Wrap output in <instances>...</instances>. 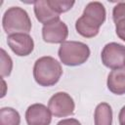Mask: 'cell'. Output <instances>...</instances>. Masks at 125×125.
I'll return each mask as SVG.
<instances>
[{
    "label": "cell",
    "mask_w": 125,
    "mask_h": 125,
    "mask_svg": "<svg viewBox=\"0 0 125 125\" xmlns=\"http://www.w3.org/2000/svg\"><path fill=\"white\" fill-rule=\"evenodd\" d=\"M105 21V9L100 2H90L84 9L83 15L76 21L77 32L86 38H92L99 33L100 26Z\"/></svg>",
    "instance_id": "1"
},
{
    "label": "cell",
    "mask_w": 125,
    "mask_h": 125,
    "mask_svg": "<svg viewBox=\"0 0 125 125\" xmlns=\"http://www.w3.org/2000/svg\"><path fill=\"white\" fill-rule=\"evenodd\" d=\"M62 74V69L61 63L52 57H42L34 63L33 76L40 86L49 87L55 85L60 80Z\"/></svg>",
    "instance_id": "2"
},
{
    "label": "cell",
    "mask_w": 125,
    "mask_h": 125,
    "mask_svg": "<svg viewBox=\"0 0 125 125\" xmlns=\"http://www.w3.org/2000/svg\"><path fill=\"white\" fill-rule=\"evenodd\" d=\"M2 25L9 35L16 33H27L31 30V21L25 10L20 7L9 8L2 19Z\"/></svg>",
    "instance_id": "3"
},
{
    "label": "cell",
    "mask_w": 125,
    "mask_h": 125,
    "mask_svg": "<svg viewBox=\"0 0 125 125\" xmlns=\"http://www.w3.org/2000/svg\"><path fill=\"white\" fill-rule=\"evenodd\" d=\"M59 58L61 62L69 66H76L84 63L89 56V47L78 41H64L59 48Z\"/></svg>",
    "instance_id": "4"
},
{
    "label": "cell",
    "mask_w": 125,
    "mask_h": 125,
    "mask_svg": "<svg viewBox=\"0 0 125 125\" xmlns=\"http://www.w3.org/2000/svg\"><path fill=\"white\" fill-rule=\"evenodd\" d=\"M103 63L111 69L122 68L125 66V46L111 42L106 44L102 51Z\"/></svg>",
    "instance_id": "5"
},
{
    "label": "cell",
    "mask_w": 125,
    "mask_h": 125,
    "mask_svg": "<svg viewBox=\"0 0 125 125\" xmlns=\"http://www.w3.org/2000/svg\"><path fill=\"white\" fill-rule=\"evenodd\" d=\"M73 99L64 92H59L51 97L48 103V108L56 117H65L71 115L74 111Z\"/></svg>",
    "instance_id": "6"
},
{
    "label": "cell",
    "mask_w": 125,
    "mask_h": 125,
    "mask_svg": "<svg viewBox=\"0 0 125 125\" xmlns=\"http://www.w3.org/2000/svg\"><path fill=\"white\" fill-rule=\"evenodd\" d=\"M67 35L68 28L61 20H57L43 25L42 37L47 43H63Z\"/></svg>",
    "instance_id": "7"
},
{
    "label": "cell",
    "mask_w": 125,
    "mask_h": 125,
    "mask_svg": "<svg viewBox=\"0 0 125 125\" xmlns=\"http://www.w3.org/2000/svg\"><path fill=\"white\" fill-rule=\"evenodd\" d=\"M8 45L11 50L20 57L28 56L34 48V42L27 33H16L8 36Z\"/></svg>",
    "instance_id": "8"
},
{
    "label": "cell",
    "mask_w": 125,
    "mask_h": 125,
    "mask_svg": "<svg viewBox=\"0 0 125 125\" xmlns=\"http://www.w3.org/2000/svg\"><path fill=\"white\" fill-rule=\"evenodd\" d=\"M25 120L28 125H50L51 111L42 104H31L26 109Z\"/></svg>",
    "instance_id": "9"
},
{
    "label": "cell",
    "mask_w": 125,
    "mask_h": 125,
    "mask_svg": "<svg viewBox=\"0 0 125 125\" xmlns=\"http://www.w3.org/2000/svg\"><path fill=\"white\" fill-rule=\"evenodd\" d=\"M34 14L36 19L43 24H47L54 21L60 20V15L57 14L49 5L48 0H39L33 2Z\"/></svg>",
    "instance_id": "10"
},
{
    "label": "cell",
    "mask_w": 125,
    "mask_h": 125,
    "mask_svg": "<svg viewBox=\"0 0 125 125\" xmlns=\"http://www.w3.org/2000/svg\"><path fill=\"white\" fill-rule=\"evenodd\" d=\"M107 88L115 95L125 94V68L112 69L107 76Z\"/></svg>",
    "instance_id": "11"
},
{
    "label": "cell",
    "mask_w": 125,
    "mask_h": 125,
    "mask_svg": "<svg viewBox=\"0 0 125 125\" xmlns=\"http://www.w3.org/2000/svg\"><path fill=\"white\" fill-rule=\"evenodd\" d=\"M112 18L115 23V30L117 36L125 41V2H119L114 6L112 11Z\"/></svg>",
    "instance_id": "12"
},
{
    "label": "cell",
    "mask_w": 125,
    "mask_h": 125,
    "mask_svg": "<svg viewBox=\"0 0 125 125\" xmlns=\"http://www.w3.org/2000/svg\"><path fill=\"white\" fill-rule=\"evenodd\" d=\"M95 125H111L112 124V109L106 103H101L95 109Z\"/></svg>",
    "instance_id": "13"
},
{
    "label": "cell",
    "mask_w": 125,
    "mask_h": 125,
    "mask_svg": "<svg viewBox=\"0 0 125 125\" xmlns=\"http://www.w3.org/2000/svg\"><path fill=\"white\" fill-rule=\"evenodd\" d=\"M21 116L12 107H2L0 109V125H20Z\"/></svg>",
    "instance_id": "14"
},
{
    "label": "cell",
    "mask_w": 125,
    "mask_h": 125,
    "mask_svg": "<svg viewBox=\"0 0 125 125\" xmlns=\"http://www.w3.org/2000/svg\"><path fill=\"white\" fill-rule=\"evenodd\" d=\"M0 73L1 78L9 76L13 68V62L10 56L5 52L4 49H1V64H0Z\"/></svg>",
    "instance_id": "15"
},
{
    "label": "cell",
    "mask_w": 125,
    "mask_h": 125,
    "mask_svg": "<svg viewBox=\"0 0 125 125\" xmlns=\"http://www.w3.org/2000/svg\"><path fill=\"white\" fill-rule=\"evenodd\" d=\"M48 3L50 5V7L57 13V14H61V13H64L67 12L68 10H70L72 8V6L74 5V1H59V0H48Z\"/></svg>",
    "instance_id": "16"
},
{
    "label": "cell",
    "mask_w": 125,
    "mask_h": 125,
    "mask_svg": "<svg viewBox=\"0 0 125 125\" xmlns=\"http://www.w3.org/2000/svg\"><path fill=\"white\" fill-rule=\"evenodd\" d=\"M57 125H81V123L74 118H67V119H62L60 121Z\"/></svg>",
    "instance_id": "17"
},
{
    "label": "cell",
    "mask_w": 125,
    "mask_h": 125,
    "mask_svg": "<svg viewBox=\"0 0 125 125\" xmlns=\"http://www.w3.org/2000/svg\"><path fill=\"white\" fill-rule=\"evenodd\" d=\"M118 118H119L120 125H125V105L121 108V110L119 112V115H118Z\"/></svg>",
    "instance_id": "18"
}]
</instances>
